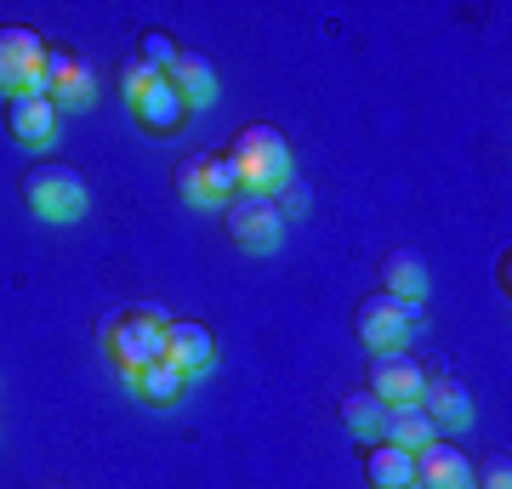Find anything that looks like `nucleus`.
Wrapping results in <instances>:
<instances>
[{
	"instance_id": "f257e3e1",
	"label": "nucleus",
	"mask_w": 512,
	"mask_h": 489,
	"mask_svg": "<svg viewBox=\"0 0 512 489\" xmlns=\"http://www.w3.org/2000/svg\"><path fill=\"white\" fill-rule=\"evenodd\" d=\"M165 325H171V319H165L154 302H143V308L109 313V319L97 325V336L109 347V359L120 364V376H137V370L165 359Z\"/></svg>"
},
{
	"instance_id": "f03ea898",
	"label": "nucleus",
	"mask_w": 512,
	"mask_h": 489,
	"mask_svg": "<svg viewBox=\"0 0 512 489\" xmlns=\"http://www.w3.org/2000/svg\"><path fill=\"white\" fill-rule=\"evenodd\" d=\"M228 154H234V165H239V188H245V194H274L279 182H291V143H285V131L268 126V120L239 126Z\"/></svg>"
},
{
	"instance_id": "7ed1b4c3",
	"label": "nucleus",
	"mask_w": 512,
	"mask_h": 489,
	"mask_svg": "<svg viewBox=\"0 0 512 489\" xmlns=\"http://www.w3.org/2000/svg\"><path fill=\"white\" fill-rule=\"evenodd\" d=\"M416 325H421V302H399L387 290H370V296H359V308H353L359 342L376 347V353H399Z\"/></svg>"
},
{
	"instance_id": "20e7f679",
	"label": "nucleus",
	"mask_w": 512,
	"mask_h": 489,
	"mask_svg": "<svg viewBox=\"0 0 512 489\" xmlns=\"http://www.w3.org/2000/svg\"><path fill=\"white\" fill-rule=\"evenodd\" d=\"M23 205L46 222H74L86 211V182L74 165H29L23 171Z\"/></svg>"
},
{
	"instance_id": "39448f33",
	"label": "nucleus",
	"mask_w": 512,
	"mask_h": 489,
	"mask_svg": "<svg viewBox=\"0 0 512 489\" xmlns=\"http://www.w3.org/2000/svg\"><path fill=\"white\" fill-rule=\"evenodd\" d=\"M177 194L194 205H228L234 194H245L239 188V165L228 148H217V154H194V160L177 165Z\"/></svg>"
},
{
	"instance_id": "423d86ee",
	"label": "nucleus",
	"mask_w": 512,
	"mask_h": 489,
	"mask_svg": "<svg viewBox=\"0 0 512 489\" xmlns=\"http://www.w3.org/2000/svg\"><path fill=\"white\" fill-rule=\"evenodd\" d=\"M222 211H228V217H222L228 239L245 245V251H274L279 234H285V217H279L274 194H234Z\"/></svg>"
},
{
	"instance_id": "0eeeda50",
	"label": "nucleus",
	"mask_w": 512,
	"mask_h": 489,
	"mask_svg": "<svg viewBox=\"0 0 512 489\" xmlns=\"http://www.w3.org/2000/svg\"><path fill=\"white\" fill-rule=\"evenodd\" d=\"M40 63H46V40L23 23H6L0 29V91L6 97L40 91Z\"/></svg>"
},
{
	"instance_id": "6e6552de",
	"label": "nucleus",
	"mask_w": 512,
	"mask_h": 489,
	"mask_svg": "<svg viewBox=\"0 0 512 489\" xmlns=\"http://www.w3.org/2000/svg\"><path fill=\"white\" fill-rule=\"evenodd\" d=\"M40 91L57 103V114L63 109H80V103H92V74H86V63L69 52V46H57V40H46V63H40Z\"/></svg>"
},
{
	"instance_id": "1a4fd4ad",
	"label": "nucleus",
	"mask_w": 512,
	"mask_h": 489,
	"mask_svg": "<svg viewBox=\"0 0 512 489\" xmlns=\"http://www.w3.org/2000/svg\"><path fill=\"white\" fill-rule=\"evenodd\" d=\"M427 364L410 359V353H382V359L370 364V393L382 404H421L427 393Z\"/></svg>"
},
{
	"instance_id": "9d476101",
	"label": "nucleus",
	"mask_w": 512,
	"mask_h": 489,
	"mask_svg": "<svg viewBox=\"0 0 512 489\" xmlns=\"http://www.w3.org/2000/svg\"><path fill=\"white\" fill-rule=\"evenodd\" d=\"M416 489H473V455L461 444H421L416 450Z\"/></svg>"
},
{
	"instance_id": "9b49d317",
	"label": "nucleus",
	"mask_w": 512,
	"mask_h": 489,
	"mask_svg": "<svg viewBox=\"0 0 512 489\" xmlns=\"http://www.w3.org/2000/svg\"><path fill=\"white\" fill-rule=\"evenodd\" d=\"M6 126L12 137L29 148H46L57 137V103L46 91H23V97H6Z\"/></svg>"
},
{
	"instance_id": "f8f14e48",
	"label": "nucleus",
	"mask_w": 512,
	"mask_h": 489,
	"mask_svg": "<svg viewBox=\"0 0 512 489\" xmlns=\"http://www.w3.org/2000/svg\"><path fill=\"white\" fill-rule=\"evenodd\" d=\"M211 359H217V336L200 319H171L165 325V364H177L183 376H200Z\"/></svg>"
},
{
	"instance_id": "ddd939ff",
	"label": "nucleus",
	"mask_w": 512,
	"mask_h": 489,
	"mask_svg": "<svg viewBox=\"0 0 512 489\" xmlns=\"http://www.w3.org/2000/svg\"><path fill=\"white\" fill-rule=\"evenodd\" d=\"M421 410L433 416V427H439V433H461V427H473V393H467L456 376L427 381V393H421Z\"/></svg>"
},
{
	"instance_id": "4468645a",
	"label": "nucleus",
	"mask_w": 512,
	"mask_h": 489,
	"mask_svg": "<svg viewBox=\"0 0 512 489\" xmlns=\"http://www.w3.org/2000/svg\"><path fill=\"white\" fill-rule=\"evenodd\" d=\"M165 80L183 91L188 109H205V103H217V63H211L205 52H188V46H183V52H177V63L165 69Z\"/></svg>"
},
{
	"instance_id": "2eb2a0df",
	"label": "nucleus",
	"mask_w": 512,
	"mask_h": 489,
	"mask_svg": "<svg viewBox=\"0 0 512 489\" xmlns=\"http://www.w3.org/2000/svg\"><path fill=\"white\" fill-rule=\"evenodd\" d=\"M131 120H137L143 131H154V137H171V131H183V126H188L183 91L171 86V80H160V86L148 91L143 103H131Z\"/></svg>"
},
{
	"instance_id": "dca6fc26",
	"label": "nucleus",
	"mask_w": 512,
	"mask_h": 489,
	"mask_svg": "<svg viewBox=\"0 0 512 489\" xmlns=\"http://www.w3.org/2000/svg\"><path fill=\"white\" fill-rule=\"evenodd\" d=\"M382 444H399V450L416 455L421 444H433L439 438V427H433V416L421 410V404H387V416H382Z\"/></svg>"
},
{
	"instance_id": "f3484780",
	"label": "nucleus",
	"mask_w": 512,
	"mask_h": 489,
	"mask_svg": "<svg viewBox=\"0 0 512 489\" xmlns=\"http://www.w3.org/2000/svg\"><path fill=\"white\" fill-rule=\"evenodd\" d=\"M365 478H370V489H416V455L399 450V444H370Z\"/></svg>"
},
{
	"instance_id": "a211bd4d",
	"label": "nucleus",
	"mask_w": 512,
	"mask_h": 489,
	"mask_svg": "<svg viewBox=\"0 0 512 489\" xmlns=\"http://www.w3.org/2000/svg\"><path fill=\"white\" fill-rule=\"evenodd\" d=\"M131 381V393L143 404H154V410H171V404H183V393H188V376L177 370V364H148V370H137V376H126Z\"/></svg>"
},
{
	"instance_id": "6ab92c4d",
	"label": "nucleus",
	"mask_w": 512,
	"mask_h": 489,
	"mask_svg": "<svg viewBox=\"0 0 512 489\" xmlns=\"http://www.w3.org/2000/svg\"><path fill=\"white\" fill-rule=\"evenodd\" d=\"M382 290L399 302H421L427 296V262L416 251H387L382 256Z\"/></svg>"
},
{
	"instance_id": "aec40b11",
	"label": "nucleus",
	"mask_w": 512,
	"mask_h": 489,
	"mask_svg": "<svg viewBox=\"0 0 512 489\" xmlns=\"http://www.w3.org/2000/svg\"><path fill=\"white\" fill-rule=\"evenodd\" d=\"M382 416H387V404L370 393V387H353V393H342V421H348L359 438H376L382 433Z\"/></svg>"
},
{
	"instance_id": "412c9836",
	"label": "nucleus",
	"mask_w": 512,
	"mask_h": 489,
	"mask_svg": "<svg viewBox=\"0 0 512 489\" xmlns=\"http://www.w3.org/2000/svg\"><path fill=\"white\" fill-rule=\"evenodd\" d=\"M160 80L165 74L154 69V63H143V57H126V63H120V91H126V103H143Z\"/></svg>"
},
{
	"instance_id": "4be33fe9",
	"label": "nucleus",
	"mask_w": 512,
	"mask_h": 489,
	"mask_svg": "<svg viewBox=\"0 0 512 489\" xmlns=\"http://www.w3.org/2000/svg\"><path fill=\"white\" fill-rule=\"evenodd\" d=\"M177 52H183V46H177V40L165 35V29H143V52H137L143 63H154V69L165 74L171 63H177Z\"/></svg>"
},
{
	"instance_id": "5701e85b",
	"label": "nucleus",
	"mask_w": 512,
	"mask_h": 489,
	"mask_svg": "<svg viewBox=\"0 0 512 489\" xmlns=\"http://www.w3.org/2000/svg\"><path fill=\"white\" fill-rule=\"evenodd\" d=\"M473 489H512V467L501 455H490L484 467H473Z\"/></svg>"
},
{
	"instance_id": "b1692460",
	"label": "nucleus",
	"mask_w": 512,
	"mask_h": 489,
	"mask_svg": "<svg viewBox=\"0 0 512 489\" xmlns=\"http://www.w3.org/2000/svg\"><path fill=\"white\" fill-rule=\"evenodd\" d=\"M46 489H57V484H46Z\"/></svg>"
}]
</instances>
